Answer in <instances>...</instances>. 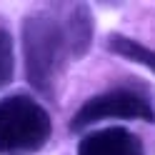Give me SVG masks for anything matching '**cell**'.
Returning a JSON list of instances; mask_svg holds the SVG:
<instances>
[{"label": "cell", "mask_w": 155, "mask_h": 155, "mask_svg": "<svg viewBox=\"0 0 155 155\" xmlns=\"http://www.w3.org/2000/svg\"><path fill=\"white\" fill-rule=\"evenodd\" d=\"M65 18H68V30H70V40H73V50L75 58H83L93 45V13L88 5L78 3L65 8Z\"/></svg>", "instance_id": "5"}, {"label": "cell", "mask_w": 155, "mask_h": 155, "mask_svg": "<svg viewBox=\"0 0 155 155\" xmlns=\"http://www.w3.org/2000/svg\"><path fill=\"white\" fill-rule=\"evenodd\" d=\"M50 115L35 98L15 93L0 98V155H33L50 140Z\"/></svg>", "instance_id": "2"}, {"label": "cell", "mask_w": 155, "mask_h": 155, "mask_svg": "<svg viewBox=\"0 0 155 155\" xmlns=\"http://www.w3.org/2000/svg\"><path fill=\"white\" fill-rule=\"evenodd\" d=\"M15 73V48H13V38L5 28H0V88H5L13 80Z\"/></svg>", "instance_id": "7"}, {"label": "cell", "mask_w": 155, "mask_h": 155, "mask_svg": "<svg viewBox=\"0 0 155 155\" xmlns=\"http://www.w3.org/2000/svg\"><path fill=\"white\" fill-rule=\"evenodd\" d=\"M108 50L115 53V55H120V58H125V60H133V63H138V65H143V68H148V70L155 73V50H150L148 45L133 40V38H125V35L113 33V35L108 38Z\"/></svg>", "instance_id": "6"}, {"label": "cell", "mask_w": 155, "mask_h": 155, "mask_svg": "<svg viewBox=\"0 0 155 155\" xmlns=\"http://www.w3.org/2000/svg\"><path fill=\"white\" fill-rule=\"evenodd\" d=\"M25 78L45 100H55L68 63L75 58L65 13L55 8L35 10L23 20L20 30Z\"/></svg>", "instance_id": "1"}, {"label": "cell", "mask_w": 155, "mask_h": 155, "mask_svg": "<svg viewBox=\"0 0 155 155\" xmlns=\"http://www.w3.org/2000/svg\"><path fill=\"white\" fill-rule=\"evenodd\" d=\"M78 155H145L143 143L135 133L120 125L93 130L78 143Z\"/></svg>", "instance_id": "4"}, {"label": "cell", "mask_w": 155, "mask_h": 155, "mask_svg": "<svg viewBox=\"0 0 155 155\" xmlns=\"http://www.w3.org/2000/svg\"><path fill=\"white\" fill-rule=\"evenodd\" d=\"M103 120H148L155 123V108L150 95L140 88L118 85L100 95H93L90 100L80 105V110L73 115L70 130H85Z\"/></svg>", "instance_id": "3"}]
</instances>
